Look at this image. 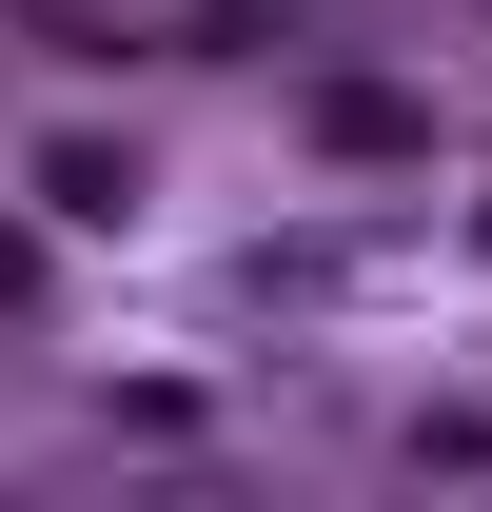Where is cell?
<instances>
[{
	"instance_id": "obj_1",
	"label": "cell",
	"mask_w": 492,
	"mask_h": 512,
	"mask_svg": "<svg viewBox=\"0 0 492 512\" xmlns=\"http://www.w3.org/2000/svg\"><path fill=\"white\" fill-rule=\"evenodd\" d=\"M315 138H335V158H414V99H394V79H335Z\"/></svg>"
},
{
	"instance_id": "obj_2",
	"label": "cell",
	"mask_w": 492,
	"mask_h": 512,
	"mask_svg": "<svg viewBox=\"0 0 492 512\" xmlns=\"http://www.w3.org/2000/svg\"><path fill=\"white\" fill-rule=\"evenodd\" d=\"M119 197H138V178L99 158V138H60V158H40V217H119Z\"/></svg>"
}]
</instances>
